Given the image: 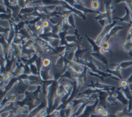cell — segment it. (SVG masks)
Segmentation results:
<instances>
[{
    "instance_id": "3957f363",
    "label": "cell",
    "mask_w": 132,
    "mask_h": 117,
    "mask_svg": "<svg viewBox=\"0 0 132 117\" xmlns=\"http://www.w3.org/2000/svg\"><path fill=\"white\" fill-rule=\"evenodd\" d=\"M100 6H101V4L99 2L98 0H92L91 2V8L94 11L98 10L100 9Z\"/></svg>"
},
{
    "instance_id": "ac0fdd59",
    "label": "cell",
    "mask_w": 132,
    "mask_h": 117,
    "mask_svg": "<svg viewBox=\"0 0 132 117\" xmlns=\"http://www.w3.org/2000/svg\"><path fill=\"white\" fill-rule=\"evenodd\" d=\"M8 117H17V116L15 114H9V116Z\"/></svg>"
},
{
    "instance_id": "d6986e66",
    "label": "cell",
    "mask_w": 132,
    "mask_h": 117,
    "mask_svg": "<svg viewBox=\"0 0 132 117\" xmlns=\"http://www.w3.org/2000/svg\"><path fill=\"white\" fill-rule=\"evenodd\" d=\"M69 117H75V116H72H72H69Z\"/></svg>"
},
{
    "instance_id": "9a60e30c",
    "label": "cell",
    "mask_w": 132,
    "mask_h": 117,
    "mask_svg": "<svg viewBox=\"0 0 132 117\" xmlns=\"http://www.w3.org/2000/svg\"><path fill=\"white\" fill-rule=\"evenodd\" d=\"M68 19L69 23H70V26H75V20H74L73 16L71 14V15L68 18Z\"/></svg>"
},
{
    "instance_id": "5b68a950",
    "label": "cell",
    "mask_w": 132,
    "mask_h": 117,
    "mask_svg": "<svg viewBox=\"0 0 132 117\" xmlns=\"http://www.w3.org/2000/svg\"><path fill=\"white\" fill-rule=\"evenodd\" d=\"M52 64V59L50 58H44L42 61V67L44 68H48V66H51Z\"/></svg>"
},
{
    "instance_id": "7c38bea8",
    "label": "cell",
    "mask_w": 132,
    "mask_h": 117,
    "mask_svg": "<svg viewBox=\"0 0 132 117\" xmlns=\"http://www.w3.org/2000/svg\"><path fill=\"white\" fill-rule=\"evenodd\" d=\"M46 115H47V112H46V109H41L37 114L38 117H45L46 116Z\"/></svg>"
},
{
    "instance_id": "7a4b0ae2",
    "label": "cell",
    "mask_w": 132,
    "mask_h": 117,
    "mask_svg": "<svg viewBox=\"0 0 132 117\" xmlns=\"http://www.w3.org/2000/svg\"><path fill=\"white\" fill-rule=\"evenodd\" d=\"M123 48L125 51L127 52H132V40L131 39H127L126 42L125 43Z\"/></svg>"
},
{
    "instance_id": "8992f818",
    "label": "cell",
    "mask_w": 132,
    "mask_h": 117,
    "mask_svg": "<svg viewBox=\"0 0 132 117\" xmlns=\"http://www.w3.org/2000/svg\"><path fill=\"white\" fill-rule=\"evenodd\" d=\"M74 113V107L72 106H68L65 110V114L66 117H69L73 114Z\"/></svg>"
},
{
    "instance_id": "52a82bcc",
    "label": "cell",
    "mask_w": 132,
    "mask_h": 117,
    "mask_svg": "<svg viewBox=\"0 0 132 117\" xmlns=\"http://www.w3.org/2000/svg\"><path fill=\"white\" fill-rule=\"evenodd\" d=\"M101 48H104L106 49H110V47H111V44L110 42L108 40H103L101 44Z\"/></svg>"
},
{
    "instance_id": "2e32d148",
    "label": "cell",
    "mask_w": 132,
    "mask_h": 117,
    "mask_svg": "<svg viewBox=\"0 0 132 117\" xmlns=\"http://www.w3.org/2000/svg\"><path fill=\"white\" fill-rule=\"evenodd\" d=\"M51 24L49 23V20H43V28H48Z\"/></svg>"
},
{
    "instance_id": "4fadbf2b",
    "label": "cell",
    "mask_w": 132,
    "mask_h": 117,
    "mask_svg": "<svg viewBox=\"0 0 132 117\" xmlns=\"http://www.w3.org/2000/svg\"><path fill=\"white\" fill-rule=\"evenodd\" d=\"M63 87H64V89L66 91L68 92H70V90H72V86H71V85L69 83H68V82H65V83L63 84Z\"/></svg>"
},
{
    "instance_id": "9c48e42d",
    "label": "cell",
    "mask_w": 132,
    "mask_h": 117,
    "mask_svg": "<svg viewBox=\"0 0 132 117\" xmlns=\"http://www.w3.org/2000/svg\"><path fill=\"white\" fill-rule=\"evenodd\" d=\"M122 69H127L130 66H132V61H125V62H122L121 64H119Z\"/></svg>"
},
{
    "instance_id": "e0dca14e",
    "label": "cell",
    "mask_w": 132,
    "mask_h": 117,
    "mask_svg": "<svg viewBox=\"0 0 132 117\" xmlns=\"http://www.w3.org/2000/svg\"><path fill=\"white\" fill-rule=\"evenodd\" d=\"M102 116H103V117L108 116H109V112H108V110L105 109L104 111H103V114H102Z\"/></svg>"
},
{
    "instance_id": "277c9868",
    "label": "cell",
    "mask_w": 132,
    "mask_h": 117,
    "mask_svg": "<svg viewBox=\"0 0 132 117\" xmlns=\"http://www.w3.org/2000/svg\"><path fill=\"white\" fill-rule=\"evenodd\" d=\"M126 10H127V14L125 17H123L120 19L121 21H125V22H127V23H131V16H130V11L129 9H128L127 7H126Z\"/></svg>"
},
{
    "instance_id": "ba28073f",
    "label": "cell",
    "mask_w": 132,
    "mask_h": 117,
    "mask_svg": "<svg viewBox=\"0 0 132 117\" xmlns=\"http://www.w3.org/2000/svg\"><path fill=\"white\" fill-rule=\"evenodd\" d=\"M129 84V83L128 81V80H126V79H122L119 82V86L122 88H125V89L127 88Z\"/></svg>"
},
{
    "instance_id": "5bb4252c",
    "label": "cell",
    "mask_w": 132,
    "mask_h": 117,
    "mask_svg": "<svg viewBox=\"0 0 132 117\" xmlns=\"http://www.w3.org/2000/svg\"><path fill=\"white\" fill-rule=\"evenodd\" d=\"M17 99H18V97L16 95H14V94H11V95H10L9 97H8V100L10 101L11 102H16Z\"/></svg>"
},
{
    "instance_id": "8fae6325",
    "label": "cell",
    "mask_w": 132,
    "mask_h": 117,
    "mask_svg": "<svg viewBox=\"0 0 132 117\" xmlns=\"http://www.w3.org/2000/svg\"><path fill=\"white\" fill-rule=\"evenodd\" d=\"M104 110L105 109L103 107H101V106H98V107L96 108V114L98 115H102Z\"/></svg>"
},
{
    "instance_id": "6da1fadb",
    "label": "cell",
    "mask_w": 132,
    "mask_h": 117,
    "mask_svg": "<svg viewBox=\"0 0 132 117\" xmlns=\"http://www.w3.org/2000/svg\"><path fill=\"white\" fill-rule=\"evenodd\" d=\"M123 27H121L119 26H114L113 28L110 30V33H108V35L106 36V39H109L112 37H114V36L117 35V33L119 32L121 29H122Z\"/></svg>"
},
{
    "instance_id": "30bf717a",
    "label": "cell",
    "mask_w": 132,
    "mask_h": 117,
    "mask_svg": "<svg viewBox=\"0 0 132 117\" xmlns=\"http://www.w3.org/2000/svg\"><path fill=\"white\" fill-rule=\"evenodd\" d=\"M129 116L128 115V112H127V109L123 110V111H121V112H118L117 114V116L116 117H127Z\"/></svg>"
}]
</instances>
